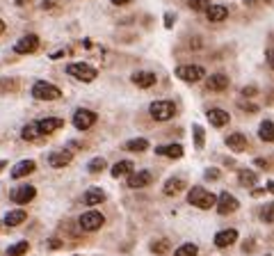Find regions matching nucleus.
Segmentation results:
<instances>
[{
	"instance_id": "f257e3e1",
	"label": "nucleus",
	"mask_w": 274,
	"mask_h": 256,
	"mask_svg": "<svg viewBox=\"0 0 274 256\" xmlns=\"http://www.w3.org/2000/svg\"><path fill=\"white\" fill-rule=\"evenodd\" d=\"M188 202L192 204V206L201 208V211H208V208L217 206V197H215L213 192L206 190V187H201V185L192 187V190L188 192Z\"/></svg>"
},
{
	"instance_id": "f03ea898",
	"label": "nucleus",
	"mask_w": 274,
	"mask_h": 256,
	"mask_svg": "<svg viewBox=\"0 0 274 256\" xmlns=\"http://www.w3.org/2000/svg\"><path fill=\"white\" fill-rule=\"evenodd\" d=\"M32 96H35L37 101H57L62 96V89L55 87L53 83L39 80V83L32 85Z\"/></svg>"
},
{
	"instance_id": "7ed1b4c3",
	"label": "nucleus",
	"mask_w": 274,
	"mask_h": 256,
	"mask_svg": "<svg viewBox=\"0 0 274 256\" xmlns=\"http://www.w3.org/2000/svg\"><path fill=\"white\" fill-rule=\"evenodd\" d=\"M66 74L69 76H73L75 80H82V83H92V80L99 76V71L92 67V64H87V62H73V64H69L66 67Z\"/></svg>"
},
{
	"instance_id": "20e7f679",
	"label": "nucleus",
	"mask_w": 274,
	"mask_h": 256,
	"mask_svg": "<svg viewBox=\"0 0 274 256\" xmlns=\"http://www.w3.org/2000/svg\"><path fill=\"white\" fill-rule=\"evenodd\" d=\"M149 112L155 121H169V119L176 114V105L171 103V101H153Z\"/></svg>"
},
{
	"instance_id": "39448f33",
	"label": "nucleus",
	"mask_w": 274,
	"mask_h": 256,
	"mask_svg": "<svg viewBox=\"0 0 274 256\" xmlns=\"http://www.w3.org/2000/svg\"><path fill=\"white\" fill-rule=\"evenodd\" d=\"M176 76H178L180 80H185V83H199L206 76V69L199 67V64H183V67L176 69Z\"/></svg>"
},
{
	"instance_id": "423d86ee",
	"label": "nucleus",
	"mask_w": 274,
	"mask_h": 256,
	"mask_svg": "<svg viewBox=\"0 0 274 256\" xmlns=\"http://www.w3.org/2000/svg\"><path fill=\"white\" fill-rule=\"evenodd\" d=\"M103 222H105V217L101 215L99 211H87V213H82V215H80L78 224H80V229H82V231H96V229L103 227Z\"/></svg>"
},
{
	"instance_id": "0eeeda50",
	"label": "nucleus",
	"mask_w": 274,
	"mask_h": 256,
	"mask_svg": "<svg viewBox=\"0 0 274 256\" xmlns=\"http://www.w3.org/2000/svg\"><path fill=\"white\" fill-rule=\"evenodd\" d=\"M94 123H96V112H92V110H85V108L75 110V114H73V126L78 128V131H87V128H92Z\"/></svg>"
},
{
	"instance_id": "6e6552de",
	"label": "nucleus",
	"mask_w": 274,
	"mask_h": 256,
	"mask_svg": "<svg viewBox=\"0 0 274 256\" xmlns=\"http://www.w3.org/2000/svg\"><path fill=\"white\" fill-rule=\"evenodd\" d=\"M238 199L231 195V192H222L217 197V213L219 215H229V213H233V211H238Z\"/></svg>"
},
{
	"instance_id": "1a4fd4ad",
	"label": "nucleus",
	"mask_w": 274,
	"mask_h": 256,
	"mask_svg": "<svg viewBox=\"0 0 274 256\" xmlns=\"http://www.w3.org/2000/svg\"><path fill=\"white\" fill-rule=\"evenodd\" d=\"M37 48H39V37H37V35H25V37H21V39L14 44V50L19 55L35 53Z\"/></svg>"
},
{
	"instance_id": "9d476101",
	"label": "nucleus",
	"mask_w": 274,
	"mask_h": 256,
	"mask_svg": "<svg viewBox=\"0 0 274 256\" xmlns=\"http://www.w3.org/2000/svg\"><path fill=\"white\" fill-rule=\"evenodd\" d=\"M37 197V190L32 185H19L16 190H12V202L14 204H30Z\"/></svg>"
},
{
	"instance_id": "9b49d317",
	"label": "nucleus",
	"mask_w": 274,
	"mask_h": 256,
	"mask_svg": "<svg viewBox=\"0 0 274 256\" xmlns=\"http://www.w3.org/2000/svg\"><path fill=\"white\" fill-rule=\"evenodd\" d=\"M62 126H64V119H60V117H46L41 121H37V128H39L41 135H50L55 131H60Z\"/></svg>"
},
{
	"instance_id": "f8f14e48",
	"label": "nucleus",
	"mask_w": 274,
	"mask_h": 256,
	"mask_svg": "<svg viewBox=\"0 0 274 256\" xmlns=\"http://www.w3.org/2000/svg\"><path fill=\"white\" fill-rule=\"evenodd\" d=\"M73 160V153L71 151H53L48 156V163H50V167H55V169H62V167H66V165Z\"/></svg>"
},
{
	"instance_id": "ddd939ff",
	"label": "nucleus",
	"mask_w": 274,
	"mask_h": 256,
	"mask_svg": "<svg viewBox=\"0 0 274 256\" xmlns=\"http://www.w3.org/2000/svg\"><path fill=\"white\" fill-rule=\"evenodd\" d=\"M226 147L235 153H242V151H247L249 142H247V138H244L242 133H231L229 138H226Z\"/></svg>"
},
{
	"instance_id": "4468645a",
	"label": "nucleus",
	"mask_w": 274,
	"mask_h": 256,
	"mask_svg": "<svg viewBox=\"0 0 274 256\" xmlns=\"http://www.w3.org/2000/svg\"><path fill=\"white\" fill-rule=\"evenodd\" d=\"M151 181H153L151 172L142 169V172H137V174H130V178H128V187H133V190H137V187H146V185H151Z\"/></svg>"
},
{
	"instance_id": "2eb2a0df",
	"label": "nucleus",
	"mask_w": 274,
	"mask_h": 256,
	"mask_svg": "<svg viewBox=\"0 0 274 256\" xmlns=\"http://www.w3.org/2000/svg\"><path fill=\"white\" fill-rule=\"evenodd\" d=\"M208 121L213 123L215 128H222V126H226V123L231 121V117H229V112L226 110H222V108H213V110H208Z\"/></svg>"
},
{
	"instance_id": "dca6fc26",
	"label": "nucleus",
	"mask_w": 274,
	"mask_h": 256,
	"mask_svg": "<svg viewBox=\"0 0 274 256\" xmlns=\"http://www.w3.org/2000/svg\"><path fill=\"white\" fill-rule=\"evenodd\" d=\"M235 240H238V231H235V229H224V231H219L217 236H215V245H217L219 249L231 247Z\"/></svg>"
},
{
	"instance_id": "f3484780",
	"label": "nucleus",
	"mask_w": 274,
	"mask_h": 256,
	"mask_svg": "<svg viewBox=\"0 0 274 256\" xmlns=\"http://www.w3.org/2000/svg\"><path fill=\"white\" fill-rule=\"evenodd\" d=\"M206 87H208L210 92H224V89L229 87V76H224V74H213L208 80H206Z\"/></svg>"
},
{
	"instance_id": "a211bd4d",
	"label": "nucleus",
	"mask_w": 274,
	"mask_h": 256,
	"mask_svg": "<svg viewBox=\"0 0 274 256\" xmlns=\"http://www.w3.org/2000/svg\"><path fill=\"white\" fill-rule=\"evenodd\" d=\"M133 80L137 87H142V89H149V87H153L155 85V74H151V71H137V74H133Z\"/></svg>"
},
{
	"instance_id": "6ab92c4d",
	"label": "nucleus",
	"mask_w": 274,
	"mask_h": 256,
	"mask_svg": "<svg viewBox=\"0 0 274 256\" xmlns=\"http://www.w3.org/2000/svg\"><path fill=\"white\" fill-rule=\"evenodd\" d=\"M206 16H208L210 23H219V21H224L226 16H229V7H224V5H210L208 10H206Z\"/></svg>"
},
{
	"instance_id": "aec40b11",
	"label": "nucleus",
	"mask_w": 274,
	"mask_h": 256,
	"mask_svg": "<svg viewBox=\"0 0 274 256\" xmlns=\"http://www.w3.org/2000/svg\"><path fill=\"white\" fill-rule=\"evenodd\" d=\"M35 160H21L19 165H16L14 169H12V178H23V176H28V174H32L35 172Z\"/></svg>"
},
{
	"instance_id": "412c9836",
	"label": "nucleus",
	"mask_w": 274,
	"mask_h": 256,
	"mask_svg": "<svg viewBox=\"0 0 274 256\" xmlns=\"http://www.w3.org/2000/svg\"><path fill=\"white\" fill-rule=\"evenodd\" d=\"M82 202H85L87 206H96V204H103V202H105V192L101 190V187H89V190L85 192Z\"/></svg>"
},
{
	"instance_id": "4be33fe9",
	"label": "nucleus",
	"mask_w": 274,
	"mask_h": 256,
	"mask_svg": "<svg viewBox=\"0 0 274 256\" xmlns=\"http://www.w3.org/2000/svg\"><path fill=\"white\" fill-rule=\"evenodd\" d=\"M158 156H167V158H183V147L180 144H167V147H155Z\"/></svg>"
},
{
	"instance_id": "5701e85b",
	"label": "nucleus",
	"mask_w": 274,
	"mask_h": 256,
	"mask_svg": "<svg viewBox=\"0 0 274 256\" xmlns=\"http://www.w3.org/2000/svg\"><path fill=\"white\" fill-rule=\"evenodd\" d=\"M135 169V165L130 163V160H119V163L112 167V176L115 178H121V176H130Z\"/></svg>"
},
{
	"instance_id": "b1692460",
	"label": "nucleus",
	"mask_w": 274,
	"mask_h": 256,
	"mask_svg": "<svg viewBox=\"0 0 274 256\" xmlns=\"http://www.w3.org/2000/svg\"><path fill=\"white\" fill-rule=\"evenodd\" d=\"M183 187H185V181H183V178H169V181L164 183L162 192L167 195V197H174V195H178Z\"/></svg>"
},
{
	"instance_id": "393cba45",
	"label": "nucleus",
	"mask_w": 274,
	"mask_h": 256,
	"mask_svg": "<svg viewBox=\"0 0 274 256\" xmlns=\"http://www.w3.org/2000/svg\"><path fill=\"white\" fill-rule=\"evenodd\" d=\"M238 181H240V185H244V187H254L256 183H258V176H256V172H251V169H240Z\"/></svg>"
},
{
	"instance_id": "a878e982",
	"label": "nucleus",
	"mask_w": 274,
	"mask_h": 256,
	"mask_svg": "<svg viewBox=\"0 0 274 256\" xmlns=\"http://www.w3.org/2000/svg\"><path fill=\"white\" fill-rule=\"evenodd\" d=\"M25 217H28V213L21 211V208H19V211H10L5 215V224H7V227H19V224H23V222H25Z\"/></svg>"
},
{
	"instance_id": "bb28decb",
	"label": "nucleus",
	"mask_w": 274,
	"mask_h": 256,
	"mask_svg": "<svg viewBox=\"0 0 274 256\" xmlns=\"http://www.w3.org/2000/svg\"><path fill=\"white\" fill-rule=\"evenodd\" d=\"M258 138L263 142H274V123L272 121H263L258 128Z\"/></svg>"
},
{
	"instance_id": "cd10ccee",
	"label": "nucleus",
	"mask_w": 274,
	"mask_h": 256,
	"mask_svg": "<svg viewBox=\"0 0 274 256\" xmlns=\"http://www.w3.org/2000/svg\"><path fill=\"white\" fill-rule=\"evenodd\" d=\"M39 128H37V123H28V126H23V131H21V138L25 140V142H35L37 138H39Z\"/></svg>"
},
{
	"instance_id": "c85d7f7f",
	"label": "nucleus",
	"mask_w": 274,
	"mask_h": 256,
	"mask_svg": "<svg viewBox=\"0 0 274 256\" xmlns=\"http://www.w3.org/2000/svg\"><path fill=\"white\" fill-rule=\"evenodd\" d=\"M126 149H128V151H137V153H142V151H146V149H149V142H146L144 138L128 140V142H126Z\"/></svg>"
},
{
	"instance_id": "c756f323",
	"label": "nucleus",
	"mask_w": 274,
	"mask_h": 256,
	"mask_svg": "<svg viewBox=\"0 0 274 256\" xmlns=\"http://www.w3.org/2000/svg\"><path fill=\"white\" fill-rule=\"evenodd\" d=\"M199 254V247L195 245V242H185V245H180L178 249H176L174 256H197Z\"/></svg>"
},
{
	"instance_id": "7c9ffc66",
	"label": "nucleus",
	"mask_w": 274,
	"mask_h": 256,
	"mask_svg": "<svg viewBox=\"0 0 274 256\" xmlns=\"http://www.w3.org/2000/svg\"><path fill=\"white\" fill-rule=\"evenodd\" d=\"M28 249H30V242L21 240V242H16V245H12L10 249H7V256H23Z\"/></svg>"
},
{
	"instance_id": "2f4dec72",
	"label": "nucleus",
	"mask_w": 274,
	"mask_h": 256,
	"mask_svg": "<svg viewBox=\"0 0 274 256\" xmlns=\"http://www.w3.org/2000/svg\"><path fill=\"white\" fill-rule=\"evenodd\" d=\"M192 133H195V147H197V149H204V144H206L204 128H201L199 123H195V126H192Z\"/></svg>"
},
{
	"instance_id": "473e14b6",
	"label": "nucleus",
	"mask_w": 274,
	"mask_h": 256,
	"mask_svg": "<svg viewBox=\"0 0 274 256\" xmlns=\"http://www.w3.org/2000/svg\"><path fill=\"white\" fill-rule=\"evenodd\" d=\"M151 251H153V254H164V251H169V240H164V238L153 240L151 242Z\"/></svg>"
},
{
	"instance_id": "72a5a7b5",
	"label": "nucleus",
	"mask_w": 274,
	"mask_h": 256,
	"mask_svg": "<svg viewBox=\"0 0 274 256\" xmlns=\"http://www.w3.org/2000/svg\"><path fill=\"white\" fill-rule=\"evenodd\" d=\"M188 5L192 12H204L210 7V0H188Z\"/></svg>"
},
{
	"instance_id": "f704fd0d",
	"label": "nucleus",
	"mask_w": 274,
	"mask_h": 256,
	"mask_svg": "<svg viewBox=\"0 0 274 256\" xmlns=\"http://www.w3.org/2000/svg\"><path fill=\"white\" fill-rule=\"evenodd\" d=\"M260 220L267 222V224H272L274 222V204H267V206L260 211Z\"/></svg>"
},
{
	"instance_id": "c9c22d12",
	"label": "nucleus",
	"mask_w": 274,
	"mask_h": 256,
	"mask_svg": "<svg viewBox=\"0 0 274 256\" xmlns=\"http://www.w3.org/2000/svg\"><path fill=\"white\" fill-rule=\"evenodd\" d=\"M87 169H89L92 174L103 172V169H105V160H103V158H94V160H92V163L87 165Z\"/></svg>"
},
{
	"instance_id": "e433bc0d",
	"label": "nucleus",
	"mask_w": 274,
	"mask_h": 256,
	"mask_svg": "<svg viewBox=\"0 0 274 256\" xmlns=\"http://www.w3.org/2000/svg\"><path fill=\"white\" fill-rule=\"evenodd\" d=\"M208 181H217L219 178V169H215V167H210V169H206V174H204Z\"/></svg>"
},
{
	"instance_id": "4c0bfd02",
	"label": "nucleus",
	"mask_w": 274,
	"mask_h": 256,
	"mask_svg": "<svg viewBox=\"0 0 274 256\" xmlns=\"http://www.w3.org/2000/svg\"><path fill=\"white\" fill-rule=\"evenodd\" d=\"M240 110H244V112L254 114V112H258V105H254V103H240Z\"/></svg>"
},
{
	"instance_id": "58836bf2",
	"label": "nucleus",
	"mask_w": 274,
	"mask_h": 256,
	"mask_svg": "<svg viewBox=\"0 0 274 256\" xmlns=\"http://www.w3.org/2000/svg\"><path fill=\"white\" fill-rule=\"evenodd\" d=\"M256 94H258V89L254 87V85H249V87H242V96H256Z\"/></svg>"
},
{
	"instance_id": "ea45409f",
	"label": "nucleus",
	"mask_w": 274,
	"mask_h": 256,
	"mask_svg": "<svg viewBox=\"0 0 274 256\" xmlns=\"http://www.w3.org/2000/svg\"><path fill=\"white\" fill-rule=\"evenodd\" d=\"M69 53H71V50H69V48L55 50V53H53V55H50V59H62V57H64V55H69Z\"/></svg>"
},
{
	"instance_id": "a19ab883",
	"label": "nucleus",
	"mask_w": 274,
	"mask_h": 256,
	"mask_svg": "<svg viewBox=\"0 0 274 256\" xmlns=\"http://www.w3.org/2000/svg\"><path fill=\"white\" fill-rule=\"evenodd\" d=\"M254 247H256L254 240H244V242H242V251H244V254H249V251L254 249Z\"/></svg>"
},
{
	"instance_id": "79ce46f5",
	"label": "nucleus",
	"mask_w": 274,
	"mask_h": 256,
	"mask_svg": "<svg viewBox=\"0 0 274 256\" xmlns=\"http://www.w3.org/2000/svg\"><path fill=\"white\" fill-rule=\"evenodd\" d=\"M57 5H60V0H44L41 7H44V10H53V7H57Z\"/></svg>"
},
{
	"instance_id": "37998d69",
	"label": "nucleus",
	"mask_w": 274,
	"mask_h": 256,
	"mask_svg": "<svg viewBox=\"0 0 274 256\" xmlns=\"http://www.w3.org/2000/svg\"><path fill=\"white\" fill-rule=\"evenodd\" d=\"M174 25V14H164V28H171Z\"/></svg>"
},
{
	"instance_id": "c03bdc74",
	"label": "nucleus",
	"mask_w": 274,
	"mask_h": 256,
	"mask_svg": "<svg viewBox=\"0 0 274 256\" xmlns=\"http://www.w3.org/2000/svg\"><path fill=\"white\" fill-rule=\"evenodd\" d=\"M48 247H53V249H60L62 242L57 240V238H50V240H48Z\"/></svg>"
},
{
	"instance_id": "a18cd8bd",
	"label": "nucleus",
	"mask_w": 274,
	"mask_h": 256,
	"mask_svg": "<svg viewBox=\"0 0 274 256\" xmlns=\"http://www.w3.org/2000/svg\"><path fill=\"white\" fill-rule=\"evenodd\" d=\"M265 57H267V62L272 64V67H274V48H269L267 53H265Z\"/></svg>"
},
{
	"instance_id": "49530a36",
	"label": "nucleus",
	"mask_w": 274,
	"mask_h": 256,
	"mask_svg": "<svg viewBox=\"0 0 274 256\" xmlns=\"http://www.w3.org/2000/svg\"><path fill=\"white\" fill-rule=\"evenodd\" d=\"M110 3H112V5H128V3H133V0H110Z\"/></svg>"
},
{
	"instance_id": "de8ad7c7",
	"label": "nucleus",
	"mask_w": 274,
	"mask_h": 256,
	"mask_svg": "<svg viewBox=\"0 0 274 256\" xmlns=\"http://www.w3.org/2000/svg\"><path fill=\"white\" fill-rule=\"evenodd\" d=\"M256 165H258V167H267V160H265V158H256Z\"/></svg>"
},
{
	"instance_id": "09e8293b",
	"label": "nucleus",
	"mask_w": 274,
	"mask_h": 256,
	"mask_svg": "<svg viewBox=\"0 0 274 256\" xmlns=\"http://www.w3.org/2000/svg\"><path fill=\"white\" fill-rule=\"evenodd\" d=\"M251 195H254V197H263V195H265V190H260V187H256V190L251 192Z\"/></svg>"
},
{
	"instance_id": "8fccbe9b",
	"label": "nucleus",
	"mask_w": 274,
	"mask_h": 256,
	"mask_svg": "<svg viewBox=\"0 0 274 256\" xmlns=\"http://www.w3.org/2000/svg\"><path fill=\"white\" fill-rule=\"evenodd\" d=\"M3 32H5V21L0 19V35H3Z\"/></svg>"
},
{
	"instance_id": "3c124183",
	"label": "nucleus",
	"mask_w": 274,
	"mask_h": 256,
	"mask_svg": "<svg viewBox=\"0 0 274 256\" xmlns=\"http://www.w3.org/2000/svg\"><path fill=\"white\" fill-rule=\"evenodd\" d=\"M267 192H274V183H267Z\"/></svg>"
},
{
	"instance_id": "603ef678",
	"label": "nucleus",
	"mask_w": 274,
	"mask_h": 256,
	"mask_svg": "<svg viewBox=\"0 0 274 256\" xmlns=\"http://www.w3.org/2000/svg\"><path fill=\"white\" fill-rule=\"evenodd\" d=\"M267 256H269V254H267Z\"/></svg>"
}]
</instances>
